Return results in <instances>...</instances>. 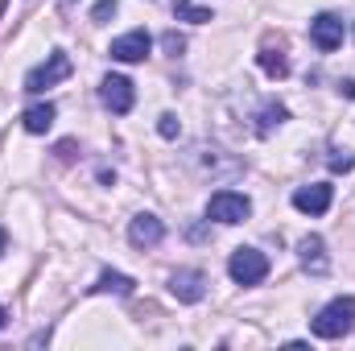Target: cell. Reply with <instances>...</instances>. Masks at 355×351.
<instances>
[{
    "instance_id": "obj_19",
    "label": "cell",
    "mask_w": 355,
    "mask_h": 351,
    "mask_svg": "<svg viewBox=\"0 0 355 351\" xmlns=\"http://www.w3.org/2000/svg\"><path fill=\"white\" fill-rule=\"evenodd\" d=\"M157 132L174 141V137H178V120H174V116H162V124H157Z\"/></svg>"
},
{
    "instance_id": "obj_17",
    "label": "cell",
    "mask_w": 355,
    "mask_h": 351,
    "mask_svg": "<svg viewBox=\"0 0 355 351\" xmlns=\"http://www.w3.org/2000/svg\"><path fill=\"white\" fill-rule=\"evenodd\" d=\"M116 8H120L116 0H99V4L91 8V21H107V17H116Z\"/></svg>"
},
{
    "instance_id": "obj_7",
    "label": "cell",
    "mask_w": 355,
    "mask_h": 351,
    "mask_svg": "<svg viewBox=\"0 0 355 351\" xmlns=\"http://www.w3.org/2000/svg\"><path fill=\"white\" fill-rule=\"evenodd\" d=\"M149 50H153V37H149L145 29H128L124 37H116V42H112V50H107V54H112L116 62H141Z\"/></svg>"
},
{
    "instance_id": "obj_14",
    "label": "cell",
    "mask_w": 355,
    "mask_h": 351,
    "mask_svg": "<svg viewBox=\"0 0 355 351\" xmlns=\"http://www.w3.org/2000/svg\"><path fill=\"white\" fill-rule=\"evenodd\" d=\"M261 67H265V75H272V79H285L289 75V58L281 50H261Z\"/></svg>"
},
{
    "instance_id": "obj_9",
    "label": "cell",
    "mask_w": 355,
    "mask_h": 351,
    "mask_svg": "<svg viewBox=\"0 0 355 351\" xmlns=\"http://www.w3.org/2000/svg\"><path fill=\"white\" fill-rule=\"evenodd\" d=\"M170 293H174L178 302H202L207 298V277L198 268H178L174 277H170Z\"/></svg>"
},
{
    "instance_id": "obj_16",
    "label": "cell",
    "mask_w": 355,
    "mask_h": 351,
    "mask_svg": "<svg viewBox=\"0 0 355 351\" xmlns=\"http://www.w3.org/2000/svg\"><path fill=\"white\" fill-rule=\"evenodd\" d=\"M285 116H289V112H285L281 103H265V108H261V124H257V132H272Z\"/></svg>"
},
{
    "instance_id": "obj_11",
    "label": "cell",
    "mask_w": 355,
    "mask_h": 351,
    "mask_svg": "<svg viewBox=\"0 0 355 351\" xmlns=\"http://www.w3.org/2000/svg\"><path fill=\"white\" fill-rule=\"evenodd\" d=\"M297 252H302V264L310 273H327V244H322V236H306L297 244Z\"/></svg>"
},
{
    "instance_id": "obj_10",
    "label": "cell",
    "mask_w": 355,
    "mask_h": 351,
    "mask_svg": "<svg viewBox=\"0 0 355 351\" xmlns=\"http://www.w3.org/2000/svg\"><path fill=\"white\" fill-rule=\"evenodd\" d=\"M162 236H166V223L157 215H137L128 223V244L132 248H153V244H162Z\"/></svg>"
},
{
    "instance_id": "obj_8",
    "label": "cell",
    "mask_w": 355,
    "mask_h": 351,
    "mask_svg": "<svg viewBox=\"0 0 355 351\" xmlns=\"http://www.w3.org/2000/svg\"><path fill=\"white\" fill-rule=\"evenodd\" d=\"M99 95H103V103H107L116 116L132 112V103H137V91H132V83H128L124 75H107V79L99 83Z\"/></svg>"
},
{
    "instance_id": "obj_6",
    "label": "cell",
    "mask_w": 355,
    "mask_h": 351,
    "mask_svg": "<svg viewBox=\"0 0 355 351\" xmlns=\"http://www.w3.org/2000/svg\"><path fill=\"white\" fill-rule=\"evenodd\" d=\"M331 203H335V190H331L327 182H310V186L293 190V207H297L302 215H327Z\"/></svg>"
},
{
    "instance_id": "obj_12",
    "label": "cell",
    "mask_w": 355,
    "mask_h": 351,
    "mask_svg": "<svg viewBox=\"0 0 355 351\" xmlns=\"http://www.w3.org/2000/svg\"><path fill=\"white\" fill-rule=\"evenodd\" d=\"M54 103H33V108H25V116H21V124H25V132H46L50 124H54Z\"/></svg>"
},
{
    "instance_id": "obj_4",
    "label": "cell",
    "mask_w": 355,
    "mask_h": 351,
    "mask_svg": "<svg viewBox=\"0 0 355 351\" xmlns=\"http://www.w3.org/2000/svg\"><path fill=\"white\" fill-rule=\"evenodd\" d=\"M248 215H252V203L236 190H219L207 203V219H215V223H244Z\"/></svg>"
},
{
    "instance_id": "obj_13",
    "label": "cell",
    "mask_w": 355,
    "mask_h": 351,
    "mask_svg": "<svg viewBox=\"0 0 355 351\" xmlns=\"http://www.w3.org/2000/svg\"><path fill=\"white\" fill-rule=\"evenodd\" d=\"M132 285H137L132 277H124V273H112V268H103V273H99V281H95L91 289H95V293H120V298H128V293H132Z\"/></svg>"
},
{
    "instance_id": "obj_20",
    "label": "cell",
    "mask_w": 355,
    "mask_h": 351,
    "mask_svg": "<svg viewBox=\"0 0 355 351\" xmlns=\"http://www.w3.org/2000/svg\"><path fill=\"white\" fill-rule=\"evenodd\" d=\"M162 42H166V50H170V54H178V50H186V42H182V37H178V33H166V37H162Z\"/></svg>"
},
{
    "instance_id": "obj_2",
    "label": "cell",
    "mask_w": 355,
    "mask_h": 351,
    "mask_svg": "<svg viewBox=\"0 0 355 351\" xmlns=\"http://www.w3.org/2000/svg\"><path fill=\"white\" fill-rule=\"evenodd\" d=\"M75 67H71V54H62V50H54L42 67H33L29 75H25V91L29 95H42L46 87H54V83H62L67 75H71Z\"/></svg>"
},
{
    "instance_id": "obj_18",
    "label": "cell",
    "mask_w": 355,
    "mask_h": 351,
    "mask_svg": "<svg viewBox=\"0 0 355 351\" xmlns=\"http://www.w3.org/2000/svg\"><path fill=\"white\" fill-rule=\"evenodd\" d=\"M352 166H355L352 153H339V149H335V157H331V170H335V174H347Z\"/></svg>"
},
{
    "instance_id": "obj_15",
    "label": "cell",
    "mask_w": 355,
    "mask_h": 351,
    "mask_svg": "<svg viewBox=\"0 0 355 351\" xmlns=\"http://www.w3.org/2000/svg\"><path fill=\"white\" fill-rule=\"evenodd\" d=\"M174 17L194 21V25H207V21H211V8H198V4H190V0H174Z\"/></svg>"
},
{
    "instance_id": "obj_22",
    "label": "cell",
    "mask_w": 355,
    "mask_h": 351,
    "mask_svg": "<svg viewBox=\"0 0 355 351\" xmlns=\"http://www.w3.org/2000/svg\"><path fill=\"white\" fill-rule=\"evenodd\" d=\"M4 248H8V232L0 228V252H4Z\"/></svg>"
},
{
    "instance_id": "obj_21",
    "label": "cell",
    "mask_w": 355,
    "mask_h": 351,
    "mask_svg": "<svg viewBox=\"0 0 355 351\" xmlns=\"http://www.w3.org/2000/svg\"><path fill=\"white\" fill-rule=\"evenodd\" d=\"M4 327H8V310L0 306V331H4Z\"/></svg>"
},
{
    "instance_id": "obj_1",
    "label": "cell",
    "mask_w": 355,
    "mask_h": 351,
    "mask_svg": "<svg viewBox=\"0 0 355 351\" xmlns=\"http://www.w3.org/2000/svg\"><path fill=\"white\" fill-rule=\"evenodd\" d=\"M355 327V298H331L318 314H314V323H310V331L318 335V339H343L347 331Z\"/></svg>"
},
{
    "instance_id": "obj_3",
    "label": "cell",
    "mask_w": 355,
    "mask_h": 351,
    "mask_svg": "<svg viewBox=\"0 0 355 351\" xmlns=\"http://www.w3.org/2000/svg\"><path fill=\"white\" fill-rule=\"evenodd\" d=\"M227 273L236 285H261L268 277V257L257 252V248H236L232 261H227Z\"/></svg>"
},
{
    "instance_id": "obj_5",
    "label": "cell",
    "mask_w": 355,
    "mask_h": 351,
    "mask_svg": "<svg viewBox=\"0 0 355 351\" xmlns=\"http://www.w3.org/2000/svg\"><path fill=\"white\" fill-rule=\"evenodd\" d=\"M310 42H314L322 54L339 50V46H343V21H339L335 12H318V17L310 21Z\"/></svg>"
}]
</instances>
